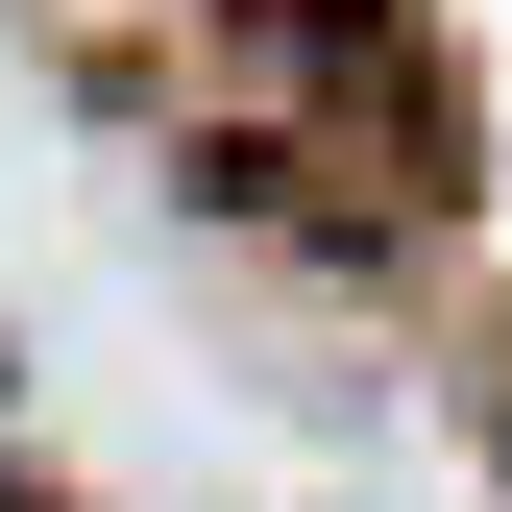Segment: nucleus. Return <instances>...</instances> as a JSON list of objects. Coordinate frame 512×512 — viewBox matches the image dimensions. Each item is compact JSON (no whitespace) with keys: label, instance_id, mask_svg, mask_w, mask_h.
<instances>
[{"label":"nucleus","instance_id":"f257e3e1","mask_svg":"<svg viewBox=\"0 0 512 512\" xmlns=\"http://www.w3.org/2000/svg\"><path fill=\"white\" fill-rule=\"evenodd\" d=\"M196 122L293 220H366V244L439 220V74L391 49V0H196Z\"/></svg>","mask_w":512,"mask_h":512}]
</instances>
